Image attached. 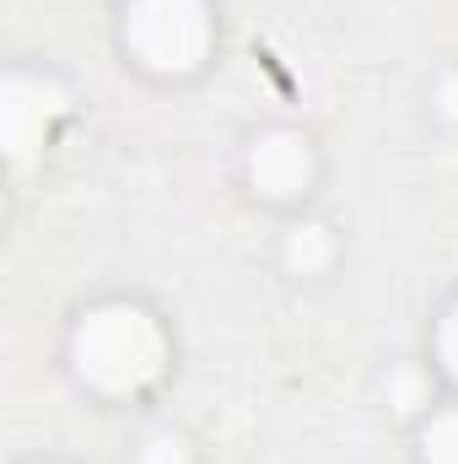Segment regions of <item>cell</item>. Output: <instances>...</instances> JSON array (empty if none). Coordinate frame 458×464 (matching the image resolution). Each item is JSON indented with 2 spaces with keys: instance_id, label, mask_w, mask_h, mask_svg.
Segmentation results:
<instances>
[{
  "instance_id": "obj_7",
  "label": "cell",
  "mask_w": 458,
  "mask_h": 464,
  "mask_svg": "<svg viewBox=\"0 0 458 464\" xmlns=\"http://www.w3.org/2000/svg\"><path fill=\"white\" fill-rule=\"evenodd\" d=\"M140 464H189V449H184V438H173V432H157V438L140 449Z\"/></svg>"
},
{
  "instance_id": "obj_1",
  "label": "cell",
  "mask_w": 458,
  "mask_h": 464,
  "mask_svg": "<svg viewBox=\"0 0 458 464\" xmlns=\"http://www.w3.org/2000/svg\"><path fill=\"white\" fill-rule=\"evenodd\" d=\"M71 356H76V372L92 389H103V394H140L146 383H157V372L167 362V341H162L151 314H140L129 303H109V308H92L76 324Z\"/></svg>"
},
{
  "instance_id": "obj_9",
  "label": "cell",
  "mask_w": 458,
  "mask_h": 464,
  "mask_svg": "<svg viewBox=\"0 0 458 464\" xmlns=\"http://www.w3.org/2000/svg\"><path fill=\"white\" fill-rule=\"evenodd\" d=\"M421 405V378L415 372H399V383H394V411H415Z\"/></svg>"
},
{
  "instance_id": "obj_2",
  "label": "cell",
  "mask_w": 458,
  "mask_h": 464,
  "mask_svg": "<svg viewBox=\"0 0 458 464\" xmlns=\"http://www.w3.org/2000/svg\"><path fill=\"white\" fill-rule=\"evenodd\" d=\"M124 44L151 71H195L211 49V16L200 0H135L124 16Z\"/></svg>"
},
{
  "instance_id": "obj_8",
  "label": "cell",
  "mask_w": 458,
  "mask_h": 464,
  "mask_svg": "<svg viewBox=\"0 0 458 464\" xmlns=\"http://www.w3.org/2000/svg\"><path fill=\"white\" fill-rule=\"evenodd\" d=\"M437 356H443V367L458 378V308H448V319L437 330Z\"/></svg>"
},
{
  "instance_id": "obj_10",
  "label": "cell",
  "mask_w": 458,
  "mask_h": 464,
  "mask_svg": "<svg viewBox=\"0 0 458 464\" xmlns=\"http://www.w3.org/2000/svg\"><path fill=\"white\" fill-rule=\"evenodd\" d=\"M437 103H443L448 119H458V71H448V76L437 82Z\"/></svg>"
},
{
  "instance_id": "obj_3",
  "label": "cell",
  "mask_w": 458,
  "mask_h": 464,
  "mask_svg": "<svg viewBox=\"0 0 458 464\" xmlns=\"http://www.w3.org/2000/svg\"><path fill=\"white\" fill-rule=\"evenodd\" d=\"M65 114V92L43 76H11L0 92V130H5V151L11 168H33L49 124Z\"/></svg>"
},
{
  "instance_id": "obj_5",
  "label": "cell",
  "mask_w": 458,
  "mask_h": 464,
  "mask_svg": "<svg viewBox=\"0 0 458 464\" xmlns=\"http://www.w3.org/2000/svg\"><path fill=\"white\" fill-rule=\"evenodd\" d=\"M286 265H291L297 276H313V270H324V265H329V232L319 227V222L297 227L291 237H286Z\"/></svg>"
},
{
  "instance_id": "obj_6",
  "label": "cell",
  "mask_w": 458,
  "mask_h": 464,
  "mask_svg": "<svg viewBox=\"0 0 458 464\" xmlns=\"http://www.w3.org/2000/svg\"><path fill=\"white\" fill-rule=\"evenodd\" d=\"M421 449H426V464H458V411L432 416V427H426Z\"/></svg>"
},
{
  "instance_id": "obj_4",
  "label": "cell",
  "mask_w": 458,
  "mask_h": 464,
  "mask_svg": "<svg viewBox=\"0 0 458 464\" xmlns=\"http://www.w3.org/2000/svg\"><path fill=\"white\" fill-rule=\"evenodd\" d=\"M308 173H313V157H308V140L302 135H291V130H275V135H264L253 151H248V179H253V189H264V195H297L302 184H308Z\"/></svg>"
}]
</instances>
